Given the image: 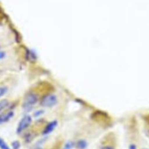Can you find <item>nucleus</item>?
Segmentation results:
<instances>
[{
	"label": "nucleus",
	"instance_id": "1",
	"mask_svg": "<svg viewBox=\"0 0 149 149\" xmlns=\"http://www.w3.org/2000/svg\"><path fill=\"white\" fill-rule=\"evenodd\" d=\"M32 118L30 115H26L23 116L17 124L16 127V133L17 134H20L30 126Z\"/></svg>",
	"mask_w": 149,
	"mask_h": 149
},
{
	"label": "nucleus",
	"instance_id": "2",
	"mask_svg": "<svg viewBox=\"0 0 149 149\" xmlns=\"http://www.w3.org/2000/svg\"><path fill=\"white\" fill-rule=\"evenodd\" d=\"M38 101V95L34 93H27L24 98L23 102V107L24 109H28L36 104Z\"/></svg>",
	"mask_w": 149,
	"mask_h": 149
},
{
	"label": "nucleus",
	"instance_id": "3",
	"mask_svg": "<svg viewBox=\"0 0 149 149\" xmlns=\"http://www.w3.org/2000/svg\"><path fill=\"white\" fill-rule=\"evenodd\" d=\"M58 99L53 94H48L42 97L40 100V105L44 107H52L56 104Z\"/></svg>",
	"mask_w": 149,
	"mask_h": 149
},
{
	"label": "nucleus",
	"instance_id": "4",
	"mask_svg": "<svg viewBox=\"0 0 149 149\" xmlns=\"http://www.w3.org/2000/svg\"><path fill=\"white\" fill-rule=\"evenodd\" d=\"M94 118L97 120V122L104 124H108L111 122V118L108 115L101 111H97L94 115Z\"/></svg>",
	"mask_w": 149,
	"mask_h": 149
},
{
	"label": "nucleus",
	"instance_id": "5",
	"mask_svg": "<svg viewBox=\"0 0 149 149\" xmlns=\"http://www.w3.org/2000/svg\"><path fill=\"white\" fill-rule=\"evenodd\" d=\"M57 124H58V122L55 120H52L49 123H48L42 132V134L46 135L51 133L55 129V127L57 126Z\"/></svg>",
	"mask_w": 149,
	"mask_h": 149
},
{
	"label": "nucleus",
	"instance_id": "6",
	"mask_svg": "<svg viewBox=\"0 0 149 149\" xmlns=\"http://www.w3.org/2000/svg\"><path fill=\"white\" fill-rule=\"evenodd\" d=\"M14 116V112L12 111H9L5 113L0 114V125L8 122Z\"/></svg>",
	"mask_w": 149,
	"mask_h": 149
},
{
	"label": "nucleus",
	"instance_id": "7",
	"mask_svg": "<svg viewBox=\"0 0 149 149\" xmlns=\"http://www.w3.org/2000/svg\"><path fill=\"white\" fill-rule=\"evenodd\" d=\"M76 147L78 149H85L87 147V143L84 140H79L76 143Z\"/></svg>",
	"mask_w": 149,
	"mask_h": 149
},
{
	"label": "nucleus",
	"instance_id": "8",
	"mask_svg": "<svg viewBox=\"0 0 149 149\" xmlns=\"http://www.w3.org/2000/svg\"><path fill=\"white\" fill-rule=\"evenodd\" d=\"M9 105V102L6 99L0 100V113Z\"/></svg>",
	"mask_w": 149,
	"mask_h": 149
},
{
	"label": "nucleus",
	"instance_id": "9",
	"mask_svg": "<svg viewBox=\"0 0 149 149\" xmlns=\"http://www.w3.org/2000/svg\"><path fill=\"white\" fill-rule=\"evenodd\" d=\"M0 149H11L5 141L0 137Z\"/></svg>",
	"mask_w": 149,
	"mask_h": 149
},
{
	"label": "nucleus",
	"instance_id": "10",
	"mask_svg": "<svg viewBox=\"0 0 149 149\" xmlns=\"http://www.w3.org/2000/svg\"><path fill=\"white\" fill-rule=\"evenodd\" d=\"M11 146L13 149H19L20 148V143L18 140H14L12 142Z\"/></svg>",
	"mask_w": 149,
	"mask_h": 149
},
{
	"label": "nucleus",
	"instance_id": "11",
	"mask_svg": "<svg viewBox=\"0 0 149 149\" xmlns=\"http://www.w3.org/2000/svg\"><path fill=\"white\" fill-rule=\"evenodd\" d=\"M8 91V88L5 86H0V98L3 96Z\"/></svg>",
	"mask_w": 149,
	"mask_h": 149
},
{
	"label": "nucleus",
	"instance_id": "12",
	"mask_svg": "<svg viewBox=\"0 0 149 149\" xmlns=\"http://www.w3.org/2000/svg\"><path fill=\"white\" fill-rule=\"evenodd\" d=\"M73 146V143L72 141H68L63 146L62 149H72Z\"/></svg>",
	"mask_w": 149,
	"mask_h": 149
},
{
	"label": "nucleus",
	"instance_id": "13",
	"mask_svg": "<svg viewBox=\"0 0 149 149\" xmlns=\"http://www.w3.org/2000/svg\"><path fill=\"white\" fill-rule=\"evenodd\" d=\"M44 112V111L43 110H41V109L40 110H37V111L34 112V116L37 117V116H39L41 115L42 114H43Z\"/></svg>",
	"mask_w": 149,
	"mask_h": 149
},
{
	"label": "nucleus",
	"instance_id": "14",
	"mask_svg": "<svg viewBox=\"0 0 149 149\" xmlns=\"http://www.w3.org/2000/svg\"><path fill=\"white\" fill-rule=\"evenodd\" d=\"M5 56V53L3 51H0V59H3Z\"/></svg>",
	"mask_w": 149,
	"mask_h": 149
},
{
	"label": "nucleus",
	"instance_id": "15",
	"mask_svg": "<svg viewBox=\"0 0 149 149\" xmlns=\"http://www.w3.org/2000/svg\"><path fill=\"white\" fill-rule=\"evenodd\" d=\"M101 149H113V148L111 146H104L102 148H101Z\"/></svg>",
	"mask_w": 149,
	"mask_h": 149
},
{
	"label": "nucleus",
	"instance_id": "16",
	"mask_svg": "<svg viewBox=\"0 0 149 149\" xmlns=\"http://www.w3.org/2000/svg\"><path fill=\"white\" fill-rule=\"evenodd\" d=\"M129 149H137L136 146L134 144H132L129 146Z\"/></svg>",
	"mask_w": 149,
	"mask_h": 149
},
{
	"label": "nucleus",
	"instance_id": "17",
	"mask_svg": "<svg viewBox=\"0 0 149 149\" xmlns=\"http://www.w3.org/2000/svg\"><path fill=\"white\" fill-rule=\"evenodd\" d=\"M145 120H146V122L149 124V115H147V116L145 118Z\"/></svg>",
	"mask_w": 149,
	"mask_h": 149
},
{
	"label": "nucleus",
	"instance_id": "18",
	"mask_svg": "<svg viewBox=\"0 0 149 149\" xmlns=\"http://www.w3.org/2000/svg\"><path fill=\"white\" fill-rule=\"evenodd\" d=\"M33 149H42V148H41L40 147H34V148H33Z\"/></svg>",
	"mask_w": 149,
	"mask_h": 149
},
{
	"label": "nucleus",
	"instance_id": "19",
	"mask_svg": "<svg viewBox=\"0 0 149 149\" xmlns=\"http://www.w3.org/2000/svg\"><path fill=\"white\" fill-rule=\"evenodd\" d=\"M143 149H147V148H143Z\"/></svg>",
	"mask_w": 149,
	"mask_h": 149
},
{
	"label": "nucleus",
	"instance_id": "20",
	"mask_svg": "<svg viewBox=\"0 0 149 149\" xmlns=\"http://www.w3.org/2000/svg\"><path fill=\"white\" fill-rule=\"evenodd\" d=\"M52 149H55V148H52Z\"/></svg>",
	"mask_w": 149,
	"mask_h": 149
}]
</instances>
